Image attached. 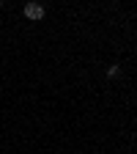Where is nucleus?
I'll use <instances>...</instances> for the list:
<instances>
[{
	"mask_svg": "<svg viewBox=\"0 0 137 154\" xmlns=\"http://www.w3.org/2000/svg\"><path fill=\"white\" fill-rule=\"evenodd\" d=\"M25 17L33 19V22L44 19V6H41V3H28V6H25Z\"/></svg>",
	"mask_w": 137,
	"mask_h": 154,
	"instance_id": "obj_1",
	"label": "nucleus"
},
{
	"mask_svg": "<svg viewBox=\"0 0 137 154\" xmlns=\"http://www.w3.org/2000/svg\"><path fill=\"white\" fill-rule=\"evenodd\" d=\"M118 72H121V69H118V63H112V66L107 69V77H118Z\"/></svg>",
	"mask_w": 137,
	"mask_h": 154,
	"instance_id": "obj_2",
	"label": "nucleus"
},
{
	"mask_svg": "<svg viewBox=\"0 0 137 154\" xmlns=\"http://www.w3.org/2000/svg\"><path fill=\"white\" fill-rule=\"evenodd\" d=\"M0 8H3V3H0Z\"/></svg>",
	"mask_w": 137,
	"mask_h": 154,
	"instance_id": "obj_3",
	"label": "nucleus"
}]
</instances>
